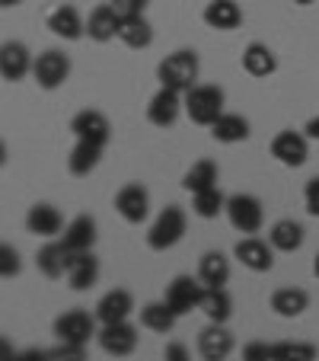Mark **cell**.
<instances>
[{"mask_svg": "<svg viewBox=\"0 0 319 361\" xmlns=\"http://www.w3.org/2000/svg\"><path fill=\"white\" fill-rule=\"evenodd\" d=\"M198 71H201L198 51H192V48H179V51L166 55L163 61L156 64V80H160V87L189 93L192 87H198Z\"/></svg>", "mask_w": 319, "mask_h": 361, "instance_id": "6da1fadb", "label": "cell"}, {"mask_svg": "<svg viewBox=\"0 0 319 361\" xmlns=\"http://www.w3.org/2000/svg\"><path fill=\"white\" fill-rule=\"evenodd\" d=\"M224 102H227V96L218 83H198V87H192L185 93V116L195 125L211 128V125L224 116Z\"/></svg>", "mask_w": 319, "mask_h": 361, "instance_id": "7a4b0ae2", "label": "cell"}, {"mask_svg": "<svg viewBox=\"0 0 319 361\" xmlns=\"http://www.w3.org/2000/svg\"><path fill=\"white\" fill-rule=\"evenodd\" d=\"M185 227H189V218L179 204H166L163 212L156 214V221L147 231V246L154 252H166L185 237Z\"/></svg>", "mask_w": 319, "mask_h": 361, "instance_id": "3957f363", "label": "cell"}, {"mask_svg": "<svg viewBox=\"0 0 319 361\" xmlns=\"http://www.w3.org/2000/svg\"><path fill=\"white\" fill-rule=\"evenodd\" d=\"M227 218H230L233 231L252 237V233H258L262 224H265V208L256 195H249V192H237V195L227 198Z\"/></svg>", "mask_w": 319, "mask_h": 361, "instance_id": "277c9868", "label": "cell"}, {"mask_svg": "<svg viewBox=\"0 0 319 361\" xmlns=\"http://www.w3.org/2000/svg\"><path fill=\"white\" fill-rule=\"evenodd\" d=\"M204 291H208V288L201 285V279H192V275H176V279L166 285L163 300L173 307V310H176L179 317H185V314H192V310H201Z\"/></svg>", "mask_w": 319, "mask_h": 361, "instance_id": "5b68a950", "label": "cell"}, {"mask_svg": "<svg viewBox=\"0 0 319 361\" xmlns=\"http://www.w3.org/2000/svg\"><path fill=\"white\" fill-rule=\"evenodd\" d=\"M182 112H185V93L170 87H160L147 102V122L156 125V128H173Z\"/></svg>", "mask_w": 319, "mask_h": 361, "instance_id": "8992f818", "label": "cell"}, {"mask_svg": "<svg viewBox=\"0 0 319 361\" xmlns=\"http://www.w3.org/2000/svg\"><path fill=\"white\" fill-rule=\"evenodd\" d=\"M32 77H35V83H39L42 90L64 87L68 77H70V58L64 55V51H58V48H48V51H42V55L35 58Z\"/></svg>", "mask_w": 319, "mask_h": 361, "instance_id": "52a82bcc", "label": "cell"}, {"mask_svg": "<svg viewBox=\"0 0 319 361\" xmlns=\"http://www.w3.org/2000/svg\"><path fill=\"white\" fill-rule=\"evenodd\" d=\"M96 323H99L96 314L89 317L87 310L74 307V310H64V314L55 320V336H58V342H80V345H87L89 339L99 336Z\"/></svg>", "mask_w": 319, "mask_h": 361, "instance_id": "ba28073f", "label": "cell"}, {"mask_svg": "<svg viewBox=\"0 0 319 361\" xmlns=\"http://www.w3.org/2000/svg\"><path fill=\"white\" fill-rule=\"evenodd\" d=\"M96 342H99V348L106 355H112V358H128V355L137 348L141 336H137V326H131L128 320H122V323H106V326H99Z\"/></svg>", "mask_w": 319, "mask_h": 361, "instance_id": "9c48e42d", "label": "cell"}, {"mask_svg": "<svg viewBox=\"0 0 319 361\" xmlns=\"http://www.w3.org/2000/svg\"><path fill=\"white\" fill-rule=\"evenodd\" d=\"M272 157L278 160L281 166H291V170H297V166H304L306 160H310V137L300 135V131H278V135L272 137Z\"/></svg>", "mask_w": 319, "mask_h": 361, "instance_id": "30bf717a", "label": "cell"}, {"mask_svg": "<svg viewBox=\"0 0 319 361\" xmlns=\"http://www.w3.org/2000/svg\"><path fill=\"white\" fill-rule=\"evenodd\" d=\"M70 131H74L77 141H89V144H99V147H106V144H109V137H112L109 118L102 116L99 109L77 112V116L70 118Z\"/></svg>", "mask_w": 319, "mask_h": 361, "instance_id": "8fae6325", "label": "cell"}, {"mask_svg": "<svg viewBox=\"0 0 319 361\" xmlns=\"http://www.w3.org/2000/svg\"><path fill=\"white\" fill-rule=\"evenodd\" d=\"M233 256H237L239 266H246L249 272H272V266H275V246L258 237H243L233 246Z\"/></svg>", "mask_w": 319, "mask_h": 361, "instance_id": "7c38bea8", "label": "cell"}, {"mask_svg": "<svg viewBox=\"0 0 319 361\" xmlns=\"http://www.w3.org/2000/svg\"><path fill=\"white\" fill-rule=\"evenodd\" d=\"M115 212L122 214L128 224H141L150 214V192L141 183H128L118 189L115 195Z\"/></svg>", "mask_w": 319, "mask_h": 361, "instance_id": "4fadbf2b", "label": "cell"}, {"mask_svg": "<svg viewBox=\"0 0 319 361\" xmlns=\"http://www.w3.org/2000/svg\"><path fill=\"white\" fill-rule=\"evenodd\" d=\"M233 352V333L224 323H208L198 333V355L204 361H227Z\"/></svg>", "mask_w": 319, "mask_h": 361, "instance_id": "5bb4252c", "label": "cell"}, {"mask_svg": "<svg viewBox=\"0 0 319 361\" xmlns=\"http://www.w3.org/2000/svg\"><path fill=\"white\" fill-rule=\"evenodd\" d=\"M35 58L29 55V48L23 42H4L0 45V77L7 83L23 80L26 74H32Z\"/></svg>", "mask_w": 319, "mask_h": 361, "instance_id": "9a60e30c", "label": "cell"}, {"mask_svg": "<svg viewBox=\"0 0 319 361\" xmlns=\"http://www.w3.org/2000/svg\"><path fill=\"white\" fill-rule=\"evenodd\" d=\"M135 314V298H131V291H125V288H112V291H106L99 298V304H96V320L106 326V323H122L128 320V317Z\"/></svg>", "mask_w": 319, "mask_h": 361, "instance_id": "2e32d148", "label": "cell"}, {"mask_svg": "<svg viewBox=\"0 0 319 361\" xmlns=\"http://www.w3.org/2000/svg\"><path fill=\"white\" fill-rule=\"evenodd\" d=\"M48 29L64 42H77L87 35V23H83L80 10H77L74 4H61V7L51 10V13H48Z\"/></svg>", "mask_w": 319, "mask_h": 361, "instance_id": "e0dca14e", "label": "cell"}, {"mask_svg": "<svg viewBox=\"0 0 319 361\" xmlns=\"http://www.w3.org/2000/svg\"><path fill=\"white\" fill-rule=\"evenodd\" d=\"M26 231L35 233V237H45V240H55L58 233L64 231V218L58 212L55 204H32L26 214Z\"/></svg>", "mask_w": 319, "mask_h": 361, "instance_id": "ac0fdd59", "label": "cell"}, {"mask_svg": "<svg viewBox=\"0 0 319 361\" xmlns=\"http://www.w3.org/2000/svg\"><path fill=\"white\" fill-rule=\"evenodd\" d=\"M118 29H122V16L112 4H99L93 13L87 16V35L93 42H109L118 39Z\"/></svg>", "mask_w": 319, "mask_h": 361, "instance_id": "d6986e66", "label": "cell"}, {"mask_svg": "<svg viewBox=\"0 0 319 361\" xmlns=\"http://www.w3.org/2000/svg\"><path fill=\"white\" fill-rule=\"evenodd\" d=\"M35 266H39V272L45 275V279H64L70 269V250L61 243V240H51V243H45L39 250Z\"/></svg>", "mask_w": 319, "mask_h": 361, "instance_id": "ffe728a7", "label": "cell"}, {"mask_svg": "<svg viewBox=\"0 0 319 361\" xmlns=\"http://www.w3.org/2000/svg\"><path fill=\"white\" fill-rule=\"evenodd\" d=\"M61 243L70 250V256H77V252H89L93 243H96V221L89 218V214H77V218L64 227Z\"/></svg>", "mask_w": 319, "mask_h": 361, "instance_id": "44dd1931", "label": "cell"}, {"mask_svg": "<svg viewBox=\"0 0 319 361\" xmlns=\"http://www.w3.org/2000/svg\"><path fill=\"white\" fill-rule=\"evenodd\" d=\"M99 281V259L89 252H77L70 256V269H68V285L74 291H89V288Z\"/></svg>", "mask_w": 319, "mask_h": 361, "instance_id": "7402d4cb", "label": "cell"}, {"mask_svg": "<svg viewBox=\"0 0 319 361\" xmlns=\"http://www.w3.org/2000/svg\"><path fill=\"white\" fill-rule=\"evenodd\" d=\"M198 279L204 288H224L230 281V259L220 250H208L198 259Z\"/></svg>", "mask_w": 319, "mask_h": 361, "instance_id": "603a6c76", "label": "cell"}, {"mask_svg": "<svg viewBox=\"0 0 319 361\" xmlns=\"http://www.w3.org/2000/svg\"><path fill=\"white\" fill-rule=\"evenodd\" d=\"M243 71L249 77H272L275 71H278V58H275V51L265 42H249L243 51Z\"/></svg>", "mask_w": 319, "mask_h": 361, "instance_id": "cb8c5ba5", "label": "cell"}, {"mask_svg": "<svg viewBox=\"0 0 319 361\" xmlns=\"http://www.w3.org/2000/svg\"><path fill=\"white\" fill-rule=\"evenodd\" d=\"M201 16H204V23H208L211 29H218V32H230V29H237L239 23H243V10H239V4H233V0H211Z\"/></svg>", "mask_w": 319, "mask_h": 361, "instance_id": "d4e9b609", "label": "cell"}, {"mask_svg": "<svg viewBox=\"0 0 319 361\" xmlns=\"http://www.w3.org/2000/svg\"><path fill=\"white\" fill-rule=\"evenodd\" d=\"M176 320H179V314L166 300H150V304L141 307V326L150 329V333H173Z\"/></svg>", "mask_w": 319, "mask_h": 361, "instance_id": "484cf974", "label": "cell"}, {"mask_svg": "<svg viewBox=\"0 0 319 361\" xmlns=\"http://www.w3.org/2000/svg\"><path fill=\"white\" fill-rule=\"evenodd\" d=\"M211 137L218 144H239L249 137V118L237 116V112H224L218 122L211 125Z\"/></svg>", "mask_w": 319, "mask_h": 361, "instance_id": "4316f807", "label": "cell"}, {"mask_svg": "<svg viewBox=\"0 0 319 361\" xmlns=\"http://www.w3.org/2000/svg\"><path fill=\"white\" fill-rule=\"evenodd\" d=\"M304 237H306L304 224H297V221H291V218L272 224V231H268V243L278 252H297L300 246H304Z\"/></svg>", "mask_w": 319, "mask_h": 361, "instance_id": "83f0119b", "label": "cell"}, {"mask_svg": "<svg viewBox=\"0 0 319 361\" xmlns=\"http://www.w3.org/2000/svg\"><path fill=\"white\" fill-rule=\"evenodd\" d=\"M306 307H310V294H306L304 288H278V291L272 294V310L278 317H284V320L300 317Z\"/></svg>", "mask_w": 319, "mask_h": 361, "instance_id": "f1b7e54d", "label": "cell"}, {"mask_svg": "<svg viewBox=\"0 0 319 361\" xmlns=\"http://www.w3.org/2000/svg\"><path fill=\"white\" fill-rule=\"evenodd\" d=\"M99 160H102L99 144L77 141L74 150H70V157H68V170H70V176H89V173L99 166Z\"/></svg>", "mask_w": 319, "mask_h": 361, "instance_id": "f546056e", "label": "cell"}, {"mask_svg": "<svg viewBox=\"0 0 319 361\" xmlns=\"http://www.w3.org/2000/svg\"><path fill=\"white\" fill-rule=\"evenodd\" d=\"M201 314L208 317V323H227L233 317V298L227 294V288H208L201 300Z\"/></svg>", "mask_w": 319, "mask_h": 361, "instance_id": "4dcf8cb0", "label": "cell"}, {"mask_svg": "<svg viewBox=\"0 0 319 361\" xmlns=\"http://www.w3.org/2000/svg\"><path fill=\"white\" fill-rule=\"evenodd\" d=\"M218 164L214 160H198V164H192L189 166V173L182 176V189L185 192H204V189H214L218 185Z\"/></svg>", "mask_w": 319, "mask_h": 361, "instance_id": "1f68e13d", "label": "cell"}, {"mask_svg": "<svg viewBox=\"0 0 319 361\" xmlns=\"http://www.w3.org/2000/svg\"><path fill=\"white\" fill-rule=\"evenodd\" d=\"M118 39L128 48H150L154 42V29L144 16H122V29H118Z\"/></svg>", "mask_w": 319, "mask_h": 361, "instance_id": "d6a6232c", "label": "cell"}, {"mask_svg": "<svg viewBox=\"0 0 319 361\" xmlns=\"http://www.w3.org/2000/svg\"><path fill=\"white\" fill-rule=\"evenodd\" d=\"M192 212L201 221H214L220 212H227L224 192H220L218 185H214V189H204V192H195V195H192Z\"/></svg>", "mask_w": 319, "mask_h": 361, "instance_id": "836d02e7", "label": "cell"}, {"mask_svg": "<svg viewBox=\"0 0 319 361\" xmlns=\"http://www.w3.org/2000/svg\"><path fill=\"white\" fill-rule=\"evenodd\" d=\"M272 358L275 361H316L319 348L313 342H275Z\"/></svg>", "mask_w": 319, "mask_h": 361, "instance_id": "e575fe53", "label": "cell"}, {"mask_svg": "<svg viewBox=\"0 0 319 361\" xmlns=\"http://www.w3.org/2000/svg\"><path fill=\"white\" fill-rule=\"evenodd\" d=\"M20 272H23L20 252H16L10 243H4L0 246V275H4V279H16Z\"/></svg>", "mask_w": 319, "mask_h": 361, "instance_id": "d590c367", "label": "cell"}, {"mask_svg": "<svg viewBox=\"0 0 319 361\" xmlns=\"http://www.w3.org/2000/svg\"><path fill=\"white\" fill-rule=\"evenodd\" d=\"M48 352H51V361H87V345L80 342H58Z\"/></svg>", "mask_w": 319, "mask_h": 361, "instance_id": "8d00e7d4", "label": "cell"}, {"mask_svg": "<svg viewBox=\"0 0 319 361\" xmlns=\"http://www.w3.org/2000/svg\"><path fill=\"white\" fill-rule=\"evenodd\" d=\"M243 361H275L272 345L268 342H246L243 345Z\"/></svg>", "mask_w": 319, "mask_h": 361, "instance_id": "74e56055", "label": "cell"}, {"mask_svg": "<svg viewBox=\"0 0 319 361\" xmlns=\"http://www.w3.org/2000/svg\"><path fill=\"white\" fill-rule=\"evenodd\" d=\"M109 4L118 10V16H144L150 0H109Z\"/></svg>", "mask_w": 319, "mask_h": 361, "instance_id": "f35d334b", "label": "cell"}, {"mask_svg": "<svg viewBox=\"0 0 319 361\" xmlns=\"http://www.w3.org/2000/svg\"><path fill=\"white\" fill-rule=\"evenodd\" d=\"M304 202H306V212H310L313 218H319V176H313L310 183H306Z\"/></svg>", "mask_w": 319, "mask_h": 361, "instance_id": "ab89813d", "label": "cell"}, {"mask_svg": "<svg viewBox=\"0 0 319 361\" xmlns=\"http://www.w3.org/2000/svg\"><path fill=\"white\" fill-rule=\"evenodd\" d=\"M163 361H192V355H189V348H185L182 342H170L166 352H163Z\"/></svg>", "mask_w": 319, "mask_h": 361, "instance_id": "60d3db41", "label": "cell"}, {"mask_svg": "<svg viewBox=\"0 0 319 361\" xmlns=\"http://www.w3.org/2000/svg\"><path fill=\"white\" fill-rule=\"evenodd\" d=\"M20 361H51V352L48 348H26V352H20Z\"/></svg>", "mask_w": 319, "mask_h": 361, "instance_id": "b9f144b4", "label": "cell"}, {"mask_svg": "<svg viewBox=\"0 0 319 361\" xmlns=\"http://www.w3.org/2000/svg\"><path fill=\"white\" fill-rule=\"evenodd\" d=\"M0 361H20V352L10 348V339H0Z\"/></svg>", "mask_w": 319, "mask_h": 361, "instance_id": "7bdbcfd3", "label": "cell"}, {"mask_svg": "<svg viewBox=\"0 0 319 361\" xmlns=\"http://www.w3.org/2000/svg\"><path fill=\"white\" fill-rule=\"evenodd\" d=\"M304 135H306V137H310V141H319V116H313V118H310V122H306Z\"/></svg>", "mask_w": 319, "mask_h": 361, "instance_id": "ee69618b", "label": "cell"}, {"mask_svg": "<svg viewBox=\"0 0 319 361\" xmlns=\"http://www.w3.org/2000/svg\"><path fill=\"white\" fill-rule=\"evenodd\" d=\"M20 4H23V0H0V7H7V10L10 7H20Z\"/></svg>", "mask_w": 319, "mask_h": 361, "instance_id": "f6af8a7d", "label": "cell"}, {"mask_svg": "<svg viewBox=\"0 0 319 361\" xmlns=\"http://www.w3.org/2000/svg\"><path fill=\"white\" fill-rule=\"evenodd\" d=\"M313 275H316V279H319V252H316V256H313Z\"/></svg>", "mask_w": 319, "mask_h": 361, "instance_id": "bcb514c9", "label": "cell"}, {"mask_svg": "<svg viewBox=\"0 0 319 361\" xmlns=\"http://www.w3.org/2000/svg\"><path fill=\"white\" fill-rule=\"evenodd\" d=\"M294 4H300V7H306V4H313V0H294Z\"/></svg>", "mask_w": 319, "mask_h": 361, "instance_id": "7dc6e473", "label": "cell"}]
</instances>
